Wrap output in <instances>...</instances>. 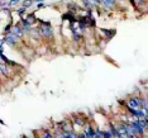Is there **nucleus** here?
<instances>
[{
    "instance_id": "a211bd4d",
    "label": "nucleus",
    "mask_w": 148,
    "mask_h": 138,
    "mask_svg": "<svg viewBox=\"0 0 148 138\" xmlns=\"http://www.w3.org/2000/svg\"><path fill=\"white\" fill-rule=\"evenodd\" d=\"M36 1H37V3H41V1H43V0H36Z\"/></svg>"
},
{
    "instance_id": "20e7f679",
    "label": "nucleus",
    "mask_w": 148,
    "mask_h": 138,
    "mask_svg": "<svg viewBox=\"0 0 148 138\" xmlns=\"http://www.w3.org/2000/svg\"><path fill=\"white\" fill-rule=\"evenodd\" d=\"M12 33L14 34L18 39H21L23 36H24V31H23V28L22 27H19V25H14V28H13V31Z\"/></svg>"
},
{
    "instance_id": "f8f14e48",
    "label": "nucleus",
    "mask_w": 148,
    "mask_h": 138,
    "mask_svg": "<svg viewBox=\"0 0 148 138\" xmlns=\"http://www.w3.org/2000/svg\"><path fill=\"white\" fill-rule=\"evenodd\" d=\"M103 137H104V138H112L113 136H112V133L108 130V132H103Z\"/></svg>"
},
{
    "instance_id": "f257e3e1",
    "label": "nucleus",
    "mask_w": 148,
    "mask_h": 138,
    "mask_svg": "<svg viewBox=\"0 0 148 138\" xmlns=\"http://www.w3.org/2000/svg\"><path fill=\"white\" fill-rule=\"evenodd\" d=\"M142 104H143V100L140 99V97H132V99H129L127 106L133 108V109H140V108H142Z\"/></svg>"
},
{
    "instance_id": "0eeeda50",
    "label": "nucleus",
    "mask_w": 148,
    "mask_h": 138,
    "mask_svg": "<svg viewBox=\"0 0 148 138\" xmlns=\"http://www.w3.org/2000/svg\"><path fill=\"white\" fill-rule=\"evenodd\" d=\"M109 132L112 133V136L113 137H116V138H120L119 136V133H118V129H116V127L114 126V124H110L109 126Z\"/></svg>"
},
{
    "instance_id": "9d476101",
    "label": "nucleus",
    "mask_w": 148,
    "mask_h": 138,
    "mask_svg": "<svg viewBox=\"0 0 148 138\" xmlns=\"http://www.w3.org/2000/svg\"><path fill=\"white\" fill-rule=\"evenodd\" d=\"M75 126H79V127H84V126H85V122H84L82 118H76V119H75Z\"/></svg>"
},
{
    "instance_id": "6e6552de",
    "label": "nucleus",
    "mask_w": 148,
    "mask_h": 138,
    "mask_svg": "<svg viewBox=\"0 0 148 138\" xmlns=\"http://www.w3.org/2000/svg\"><path fill=\"white\" fill-rule=\"evenodd\" d=\"M85 137H86V138H95V130H94L91 127L86 128V130H85Z\"/></svg>"
},
{
    "instance_id": "dca6fc26",
    "label": "nucleus",
    "mask_w": 148,
    "mask_h": 138,
    "mask_svg": "<svg viewBox=\"0 0 148 138\" xmlns=\"http://www.w3.org/2000/svg\"><path fill=\"white\" fill-rule=\"evenodd\" d=\"M43 6H45V4H43V3L41 1L39 4H37V9H41V8H43Z\"/></svg>"
},
{
    "instance_id": "9b49d317",
    "label": "nucleus",
    "mask_w": 148,
    "mask_h": 138,
    "mask_svg": "<svg viewBox=\"0 0 148 138\" xmlns=\"http://www.w3.org/2000/svg\"><path fill=\"white\" fill-rule=\"evenodd\" d=\"M33 3V0H24L23 1V5H24V8H27V6H31Z\"/></svg>"
},
{
    "instance_id": "4468645a",
    "label": "nucleus",
    "mask_w": 148,
    "mask_h": 138,
    "mask_svg": "<svg viewBox=\"0 0 148 138\" xmlns=\"http://www.w3.org/2000/svg\"><path fill=\"white\" fill-rule=\"evenodd\" d=\"M137 4H139V5H144V4H146V0H137Z\"/></svg>"
},
{
    "instance_id": "423d86ee",
    "label": "nucleus",
    "mask_w": 148,
    "mask_h": 138,
    "mask_svg": "<svg viewBox=\"0 0 148 138\" xmlns=\"http://www.w3.org/2000/svg\"><path fill=\"white\" fill-rule=\"evenodd\" d=\"M58 127L61 128L62 132H70L72 130V126L70 122H62V123H58Z\"/></svg>"
},
{
    "instance_id": "f3484780",
    "label": "nucleus",
    "mask_w": 148,
    "mask_h": 138,
    "mask_svg": "<svg viewBox=\"0 0 148 138\" xmlns=\"http://www.w3.org/2000/svg\"><path fill=\"white\" fill-rule=\"evenodd\" d=\"M91 1H94L95 4H100V3H101V0H91Z\"/></svg>"
},
{
    "instance_id": "ddd939ff",
    "label": "nucleus",
    "mask_w": 148,
    "mask_h": 138,
    "mask_svg": "<svg viewBox=\"0 0 148 138\" xmlns=\"http://www.w3.org/2000/svg\"><path fill=\"white\" fill-rule=\"evenodd\" d=\"M21 1V0H10V1H9V6H13V5H15V4H18V3Z\"/></svg>"
},
{
    "instance_id": "7ed1b4c3",
    "label": "nucleus",
    "mask_w": 148,
    "mask_h": 138,
    "mask_svg": "<svg viewBox=\"0 0 148 138\" xmlns=\"http://www.w3.org/2000/svg\"><path fill=\"white\" fill-rule=\"evenodd\" d=\"M5 42L8 43L9 46H15L16 43H18V38H16V37L13 34L12 32H9V33H8V36L5 37Z\"/></svg>"
},
{
    "instance_id": "2eb2a0df",
    "label": "nucleus",
    "mask_w": 148,
    "mask_h": 138,
    "mask_svg": "<svg viewBox=\"0 0 148 138\" xmlns=\"http://www.w3.org/2000/svg\"><path fill=\"white\" fill-rule=\"evenodd\" d=\"M24 10H25V8L23 6V8H21V9L18 10V14H23V13H24Z\"/></svg>"
},
{
    "instance_id": "1a4fd4ad",
    "label": "nucleus",
    "mask_w": 148,
    "mask_h": 138,
    "mask_svg": "<svg viewBox=\"0 0 148 138\" xmlns=\"http://www.w3.org/2000/svg\"><path fill=\"white\" fill-rule=\"evenodd\" d=\"M101 3L106 8H113V6L115 5V0H101Z\"/></svg>"
},
{
    "instance_id": "39448f33",
    "label": "nucleus",
    "mask_w": 148,
    "mask_h": 138,
    "mask_svg": "<svg viewBox=\"0 0 148 138\" xmlns=\"http://www.w3.org/2000/svg\"><path fill=\"white\" fill-rule=\"evenodd\" d=\"M118 129V133H119L120 138L122 137H127L128 136V128H127V124H119V126L116 127Z\"/></svg>"
},
{
    "instance_id": "f03ea898",
    "label": "nucleus",
    "mask_w": 148,
    "mask_h": 138,
    "mask_svg": "<svg viewBox=\"0 0 148 138\" xmlns=\"http://www.w3.org/2000/svg\"><path fill=\"white\" fill-rule=\"evenodd\" d=\"M39 32H41V36H43L45 38H52L53 36V31L51 29V25H43Z\"/></svg>"
}]
</instances>
